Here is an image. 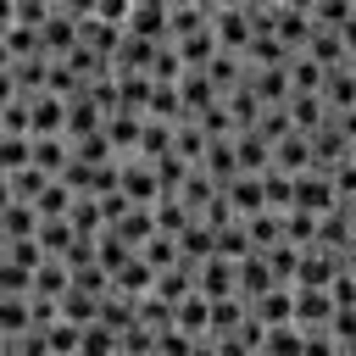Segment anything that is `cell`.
Listing matches in <instances>:
<instances>
[{
	"mask_svg": "<svg viewBox=\"0 0 356 356\" xmlns=\"http://www.w3.org/2000/svg\"><path fill=\"white\" fill-rule=\"evenodd\" d=\"M345 273V256L334 250H300V267H295V289H334V278Z\"/></svg>",
	"mask_w": 356,
	"mask_h": 356,
	"instance_id": "obj_1",
	"label": "cell"
},
{
	"mask_svg": "<svg viewBox=\"0 0 356 356\" xmlns=\"http://www.w3.org/2000/svg\"><path fill=\"white\" fill-rule=\"evenodd\" d=\"M122 167V195L134 200V206H156L161 200V184H156V161H145V156H128V161H117Z\"/></svg>",
	"mask_w": 356,
	"mask_h": 356,
	"instance_id": "obj_2",
	"label": "cell"
},
{
	"mask_svg": "<svg viewBox=\"0 0 356 356\" xmlns=\"http://www.w3.org/2000/svg\"><path fill=\"white\" fill-rule=\"evenodd\" d=\"M195 295H206V300L239 295V261H222V256L200 261V267H195Z\"/></svg>",
	"mask_w": 356,
	"mask_h": 356,
	"instance_id": "obj_3",
	"label": "cell"
},
{
	"mask_svg": "<svg viewBox=\"0 0 356 356\" xmlns=\"http://www.w3.org/2000/svg\"><path fill=\"white\" fill-rule=\"evenodd\" d=\"M334 206H339V195H334V178H328V172H300V178H295V211L328 217Z\"/></svg>",
	"mask_w": 356,
	"mask_h": 356,
	"instance_id": "obj_4",
	"label": "cell"
},
{
	"mask_svg": "<svg viewBox=\"0 0 356 356\" xmlns=\"http://www.w3.org/2000/svg\"><path fill=\"white\" fill-rule=\"evenodd\" d=\"M334 323V295L328 289H295V328L300 334H323Z\"/></svg>",
	"mask_w": 356,
	"mask_h": 356,
	"instance_id": "obj_5",
	"label": "cell"
},
{
	"mask_svg": "<svg viewBox=\"0 0 356 356\" xmlns=\"http://www.w3.org/2000/svg\"><path fill=\"white\" fill-rule=\"evenodd\" d=\"M156 56H161V44H150V39H139V33L122 28V44H117V56H111V72H117V78H128V72H150Z\"/></svg>",
	"mask_w": 356,
	"mask_h": 356,
	"instance_id": "obj_6",
	"label": "cell"
},
{
	"mask_svg": "<svg viewBox=\"0 0 356 356\" xmlns=\"http://www.w3.org/2000/svg\"><path fill=\"white\" fill-rule=\"evenodd\" d=\"M267 289H284V284L273 278L267 256H261V250H250V256L239 261V300H245V306H256V300H261Z\"/></svg>",
	"mask_w": 356,
	"mask_h": 356,
	"instance_id": "obj_7",
	"label": "cell"
},
{
	"mask_svg": "<svg viewBox=\"0 0 356 356\" xmlns=\"http://www.w3.org/2000/svg\"><path fill=\"white\" fill-rule=\"evenodd\" d=\"M323 106H328V117H345V111H356V72L350 67H334L328 78H323Z\"/></svg>",
	"mask_w": 356,
	"mask_h": 356,
	"instance_id": "obj_8",
	"label": "cell"
},
{
	"mask_svg": "<svg viewBox=\"0 0 356 356\" xmlns=\"http://www.w3.org/2000/svg\"><path fill=\"white\" fill-rule=\"evenodd\" d=\"M222 200L234 206V217H239V222H245V217H261V211H267V195H261V178H250V172H245V178H234V184L222 189Z\"/></svg>",
	"mask_w": 356,
	"mask_h": 356,
	"instance_id": "obj_9",
	"label": "cell"
},
{
	"mask_svg": "<svg viewBox=\"0 0 356 356\" xmlns=\"http://www.w3.org/2000/svg\"><path fill=\"white\" fill-rule=\"evenodd\" d=\"M106 234H117L128 250H145V245L156 239V206H134V211H128L117 228H106Z\"/></svg>",
	"mask_w": 356,
	"mask_h": 356,
	"instance_id": "obj_10",
	"label": "cell"
},
{
	"mask_svg": "<svg viewBox=\"0 0 356 356\" xmlns=\"http://www.w3.org/2000/svg\"><path fill=\"white\" fill-rule=\"evenodd\" d=\"M250 317H256L261 328H289V323H295V289H267V295L250 306Z\"/></svg>",
	"mask_w": 356,
	"mask_h": 356,
	"instance_id": "obj_11",
	"label": "cell"
},
{
	"mask_svg": "<svg viewBox=\"0 0 356 356\" xmlns=\"http://www.w3.org/2000/svg\"><path fill=\"white\" fill-rule=\"evenodd\" d=\"M150 289H156V273H150L139 256H134L128 267H117V273H111V295H122V300H145Z\"/></svg>",
	"mask_w": 356,
	"mask_h": 356,
	"instance_id": "obj_12",
	"label": "cell"
},
{
	"mask_svg": "<svg viewBox=\"0 0 356 356\" xmlns=\"http://www.w3.org/2000/svg\"><path fill=\"white\" fill-rule=\"evenodd\" d=\"M284 111H289L295 134H306V139H312V134L328 122V106H323V95H289V106H284Z\"/></svg>",
	"mask_w": 356,
	"mask_h": 356,
	"instance_id": "obj_13",
	"label": "cell"
},
{
	"mask_svg": "<svg viewBox=\"0 0 356 356\" xmlns=\"http://www.w3.org/2000/svg\"><path fill=\"white\" fill-rule=\"evenodd\" d=\"M217 195H222V189H217V184H211V178H206L200 167H195V172L184 178V189H178V206H184V211H189V217L200 222V217H206V206H211Z\"/></svg>",
	"mask_w": 356,
	"mask_h": 356,
	"instance_id": "obj_14",
	"label": "cell"
},
{
	"mask_svg": "<svg viewBox=\"0 0 356 356\" xmlns=\"http://www.w3.org/2000/svg\"><path fill=\"white\" fill-rule=\"evenodd\" d=\"M72 245H78V234H72L67 217H39V250H44L50 261H61Z\"/></svg>",
	"mask_w": 356,
	"mask_h": 356,
	"instance_id": "obj_15",
	"label": "cell"
},
{
	"mask_svg": "<svg viewBox=\"0 0 356 356\" xmlns=\"http://www.w3.org/2000/svg\"><path fill=\"white\" fill-rule=\"evenodd\" d=\"M56 312H61V323H72V328H95V323H100V300L83 295V289H67V295L56 300Z\"/></svg>",
	"mask_w": 356,
	"mask_h": 356,
	"instance_id": "obj_16",
	"label": "cell"
},
{
	"mask_svg": "<svg viewBox=\"0 0 356 356\" xmlns=\"http://www.w3.org/2000/svg\"><path fill=\"white\" fill-rule=\"evenodd\" d=\"M172 328L189 334V339H206V334H211V300H206V295H189V300L178 306V317H172Z\"/></svg>",
	"mask_w": 356,
	"mask_h": 356,
	"instance_id": "obj_17",
	"label": "cell"
},
{
	"mask_svg": "<svg viewBox=\"0 0 356 356\" xmlns=\"http://www.w3.org/2000/svg\"><path fill=\"white\" fill-rule=\"evenodd\" d=\"M250 323V306L239 300V295H228V300H211V339H228V334H239Z\"/></svg>",
	"mask_w": 356,
	"mask_h": 356,
	"instance_id": "obj_18",
	"label": "cell"
},
{
	"mask_svg": "<svg viewBox=\"0 0 356 356\" xmlns=\"http://www.w3.org/2000/svg\"><path fill=\"white\" fill-rule=\"evenodd\" d=\"M150 295H156V300H167V306H184V300L195 295V267L184 261V267H172V273H161Z\"/></svg>",
	"mask_w": 356,
	"mask_h": 356,
	"instance_id": "obj_19",
	"label": "cell"
},
{
	"mask_svg": "<svg viewBox=\"0 0 356 356\" xmlns=\"http://www.w3.org/2000/svg\"><path fill=\"white\" fill-rule=\"evenodd\" d=\"M0 239L6 245H17V239H39V211L33 206H11V211H0Z\"/></svg>",
	"mask_w": 356,
	"mask_h": 356,
	"instance_id": "obj_20",
	"label": "cell"
},
{
	"mask_svg": "<svg viewBox=\"0 0 356 356\" xmlns=\"http://www.w3.org/2000/svg\"><path fill=\"white\" fill-rule=\"evenodd\" d=\"M67 222H72V234L78 239H100L106 234V211H100V200H72V211H67Z\"/></svg>",
	"mask_w": 356,
	"mask_h": 356,
	"instance_id": "obj_21",
	"label": "cell"
},
{
	"mask_svg": "<svg viewBox=\"0 0 356 356\" xmlns=\"http://www.w3.org/2000/svg\"><path fill=\"white\" fill-rule=\"evenodd\" d=\"M245 234H250V250H273V245H284V217L278 211H261V217H245Z\"/></svg>",
	"mask_w": 356,
	"mask_h": 356,
	"instance_id": "obj_22",
	"label": "cell"
},
{
	"mask_svg": "<svg viewBox=\"0 0 356 356\" xmlns=\"http://www.w3.org/2000/svg\"><path fill=\"white\" fill-rule=\"evenodd\" d=\"M134 323H139V300H122V295H106V300H100V328H111V334L122 339Z\"/></svg>",
	"mask_w": 356,
	"mask_h": 356,
	"instance_id": "obj_23",
	"label": "cell"
},
{
	"mask_svg": "<svg viewBox=\"0 0 356 356\" xmlns=\"http://www.w3.org/2000/svg\"><path fill=\"white\" fill-rule=\"evenodd\" d=\"M139 261L161 278V273H172V267H184V256H178V239H167V234H156L145 250H139Z\"/></svg>",
	"mask_w": 356,
	"mask_h": 356,
	"instance_id": "obj_24",
	"label": "cell"
},
{
	"mask_svg": "<svg viewBox=\"0 0 356 356\" xmlns=\"http://www.w3.org/2000/svg\"><path fill=\"white\" fill-rule=\"evenodd\" d=\"M72 289V273H67V261H44L39 273H33V295L39 300H61Z\"/></svg>",
	"mask_w": 356,
	"mask_h": 356,
	"instance_id": "obj_25",
	"label": "cell"
},
{
	"mask_svg": "<svg viewBox=\"0 0 356 356\" xmlns=\"http://www.w3.org/2000/svg\"><path fill=\"white\" fill-rule=\"evenodd\" d=\"M67 161H72V145H67V139H33V167H39V172L61 178Z\"/></svg>",
	"mask_w": 356,
	"mask_h": 356,
	"instance_id": "obj_26",
	"label": "cell"
},
{
	"mask_svg": "<svg viewBox=\"0 0 356 356\" xmlns=\"http://www.w3.org/2000/svg\"><path fill=\"white\" fill-rule=\"evenodd\" d=\"M189 228H195V217L178 206V195H172V200H156V234H167V239H184Z\"/></svg>",
	"mask_w": 356,
	"mask_h": 356,
	"instance_id": "obj_27",
	"label": "cell"
},
{
	"mask_svg": "<svg viewBox=\"0 0 356 356\" xmlns=\"http://www.w3.org/2000/svg\"><path fill=\"white\" fill-rule=\"evenodd\" d=\"M284 245L289 250H312L317 245V217L312 211H284Z\"/></svg>",
	"mask_w": 356,
	"mask_h": 356,
	"instance_id": "obj_28",
	"label": "cell"
},
{
	"mask_svg": "<svg viewBox=\"0 0 356 356\" xmlns=\"http://www.w3.org/2000/svg\"><path fill=\"white\" fill-rule=\"evenodd\" d=\"M300 345H306V334L289 323V328H261V350L256 356H300Z\"/></svg>",
	"mask_w": 356,
	"mask_h": 356,
	"instance_id": "obj_29",
	"label": "cell"
},
{
	"mask_svg": "<svg viewBox=\"0 0 356 356\" xmlns=\"http://www.w3.org/2000/svg\"><path fill=\"white\" fill-rule=\"evenodd\" d=\"M22 167H33V139H0V178H17Z\"/></svg>",
	"mask_w": 356,
	"mask_h": 356,
	"instance_id": "obj_30",
	"label": "cell"
},
{
	"mask_svg": "<svg viewBox=\"0 0 356 356\" xmlns=\"http://www.w3.org/2000/svg\"><path fill=\"white\" fill-rule=\"evenodd\" d=\"M44 189H50V172H39V167H22V172L11 178V195H17L22 206H39Z\"/></svg>",
	"mask_w": 356,
	"mask_h": 356,
	"instance_id": "obj_31",
	"label": "cell"
},
{
	"mask_svg": "<svg viewBox=\"0 0 356 356\" xmlns=\"http://www.w3.org/2000/svg\"><path fill=\"white\" fill-rule=\"evenodd\" d=\"M217 256H222V261H245V256H250V234H245V222L217 228Z\"/></svg>",
	"mask_w": 356,
	"mask_h": 356,
	"instance_id": "obj_32",
	"label": "cell"
},
{
	"mask_svg": "<svg viewBox=\"0 0 356 356\" xmlns=\"http://www.w3.org/2000/svg\"><path fill=\"white\" fill-rule=\"evenodd\" d=\"M44 345H50V356H78V345H83V328H72V323H50L44 328Z\"/></svg>",
	"mask_w": 356,
	"mask_h": 356,
	"instance_id": "obj_33",
	"label": "cell"
},
{
	"mask_svg": "<svg viewBox=\"0 0 356 356\" xmlns=\"http://www.w3.org/2000/svg\"><path fill=\"white\" fill-rule=\"evenodd\" d=\"M250 134H261L267 145H278V139H289V134H295V122H289V111H284V106H267V111H261V122H256Z\"/></svg>",
	"mask_w": 356,
	"mask_h": 356,
	"instance_id": "obj_34",
	"label": "cell"
},
{
	"mask_svg": "<svg viewBox=\"0 0 356 356\" xmlns=\"http://www.w3.org/2000/svg\"><path fill=\"white\" fill-rule=\"evenodd\" d=\"M78 356H122V339L111 334V328H83V345H78Z\"/></svg>",
	"mask_w": 356,
	"mask_h": 356,
	"instance_id": "obj_35",
	"label": "cell"
},
{
	"mask_svg": "<svg viewBox=\"0 0 356 356\" xmlns=\"http://www.w3.org/2000/svg\"><path fill=\"white\" fill-rule=\"evenodd\" d=\"M56 17V6L50 0H17V28H28V33H44V22Z\"/></svg>",
	"mask_w": 356,
	"mask_h": 356,
	"instance_id": "obj_36",
	"label": "cell"
},
{
	"mask_svg": "<svg viewBox=\"0 0 356 356\" xmlns=\"http://www.w3.org/2000/svg\"><path fill=\"white\" fill-rule=\"evenodd\" d=\"M6 261H11V267H28V273H39L50 256L39 250V239H17V245H6Z\"/></svg>",
	"mask_w": 356,
	"mask_h": 356,
	"instance_id": "obj_37",
	"label": "cell"
},
{
	"mask_svg": "<svg viewBox=\"0 0 356 356\" xmlns=\"http://www.w3.org/2000/svg\"><path fill=\"white\" fill-rule=\"evenodd\" d=\"M0 295H6V300H11V295H33V273H28V267L0 261Z\"/></svg>",
	"mask_w": 356,
	"mask_h": 356,
	"instance_id": "obj_38",
	"label": "cell"
},
{
	"mask_svg": "<svg viewBox=\"0 0 356 356\" xmlns=\"http://www.w3.org/2000/svg\"><path fill=\"white\" fill-rule=\"evenodd\" d=\"M300 356H339V339L323 328V334H306V345H300Z\"/></svg>",
	"mask_w": 356,
	"mask_h": 356,
	"instance_id": "obj_39",
	"label": "cell"
},
{
	"mask_svg": "<svg viewBox=\"0 0 356 356\" xmlns=\"http://www.w3.org/2000/svg\"><path fill=\"white\" fill-rule=\"evenodd\" d=\"M17 28V0H0V39Z\"/></svg>",
	"mask_w": 356,
	"mask_h": 356,
	"instance_id": "obj_40",
	"label": "cell"
},
{
	"mask_svg": "<svg viewBox=\"0 0 356 356\" xmlns=\"http://www.w3.org/2000/svg\"><path fill=\"white\" fill-rule=\"evenodd\" d=\"M17 100H22V95H17V83H11V72H0V111L17 106Z\"/></svg>",
	"mask_w": 356,
	"mask_h": 356,
	"instance_id": "obj_41",
	"label": "cell"
},
{
	"mask_svg": "<svg viewBox=\"0 0 356 356\" xmlns=\"http://www.w3.org/2000/svg\"><path fill=\"white\" fill-rule=\"evenodd\" d=\"M17 206V195H11V178H0V211H11Z\"/></svg>",
	"mask_w": 356,
	"mask_h": 356,
	"instance_id": "obj_42",
	"label": "cell"
},
{
	"mask_svg": "<svg viewBox=\"0 0 356 356\" xmlns=\"http://www.w3.org/2000/svg\"><path fill=\"white\" fill-rule=\"evenodd\" d=\"M0 72H11V50H6V39H0Z\"/></svg>",
	"mask_w": 356,
	"mask_h": 356,
	"instance_id": "obj_43",
	"label": "cell"
},
{
	"mask_svg": "<svg viewBox=\"0 0 356 356\" xmlns=\"http://www.w3.org/2000/svg\"><path fill=\"white\" fill-rule=\"evenodd\" d=\"M345 273H356V245H350V250H345Z\"/></svg>",
	"mask_w": 356,
	"mask_h": 356,
	"instance_id": "obj_44",
	"label": "cell"
},
{
	"mask_svg": "<svg viewBox=\"0 0 356 356\" xmlns=\"http://www.w3.org/2000/svg\"><path fill=\"white\" fill-rule=\"evenodd\" d=\"M339 356H356V339H345V345H339Z\"/></svg>",
	"mask_w": 356,
	"mask_h": 356,
	"instance_id": "obj_45",
	"label": "cell"
},
{
	"mask_svg": "<svg viewBox=\"0 0 356 356\" xmlns=\"http://www.w3.org/2000/svg\"><path fill=\"white\" fill-rule=\"evenodd\" d=\"M0 356H17V345H6V350H0Z\"/></svg>",
	"mask_w": 356,
	"mask_h": 356,
	"instance_id": "obj_46",
	"label": "cell"
},
{
	"mask_svg": "<svg viewBox=\"0 0 356 356\" xmlns=\"http://www.w3.org/2000/svg\"><path fill=\"white\" fill-rule=\"evenodd\" d=\"M0 261H6V239H0Z\"/></svg>",
	"mask_w": 356,
	"mask_h": 356,
	"instance_id": "obj_47",
	"label": "cell"
},
{
	"mask_svg": "<svg viewBox=\"0 0 356 356\" xmlns=\"http://www.w3.org/2000/svg\"><path fill=\"white\" fill-rule=\"evenodd\" d=\"M350 161H356V145H350Z\"/></svg>",
	"mask_w": 356,
	"mask_h": 356,
	"instance_id": "obj_48",
	"label": "cell"
},
{
	"mask_svg": "<svg viewBox=\"0 0 356 356\" xmlns=\"http://www.w3.org/2000/svg\"><path fill=\"white\" fill-rule=\"evenodd\" d=\"M0 139H6V128H0Z\"/></svg>",
	"mask_w": 356,
	"mask_h": 356,
	"instance_id": "obj_49",
	"label": "cell"
}]
</instances>
